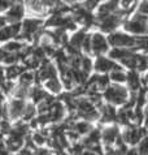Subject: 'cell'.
I'll return each instance as SVG.
<instances>
[{
    "label": "cell",
    "mask_w": 148,
    "mask_h": 155,
    "mask_svg": "<svg viewBox=\"0 0 148 155\" xmlns=\"http://www.w3.org/2000/svg\"><path fill=\"white\" fill-rule=\"evenodd\" d=\"M25 3L33 12L40 13V12H43V9H44V4H43L42 0H25Z\"/></svg>",
    "instance_id": "25"
},
{
    "label": "cell",
    "mask_w": 148,
    "mask_h": 155,
    "mask_svg": "<svg viewBox=\"0 0 148 155\" xmlns=\"http://www.w3.org/2000/svg\"><path fill=\"white\" fill-rule=\"evenodd\" d=\"M85 38H86L85 31H78L77 34H74L73 38L70 39V45L74 47V48L79 50L81 46H82V43H83V41H85Z\"/></svg>",
    "instance_id": "24"
},
{
    "label": "cell",
    "mask_w": 148,
    "mask_h": 155,
    "mask_svg": "<svg viewBox=\"0 0 148 155\" xmlns=\"http://www.w3.org/2000/svg\"><path fill=\"white\" fill-rule=\"evenodd\" d=\"M133 2H134V0H120V3H121V5H122L124 9H127V8L131 7Z\"/></svg>",
    "instance_id": "38"
},
{
    "label": "cell",
    "mask_w": 148,
    "mask_h": 155,
    "mask_svg": "<svg viewBox=\"0 0 148 155\" xmlns=\"http://www.w3.org/2000/svg\"><path fill=\"white\" fill-rule=\"evenodd\" d=\"M100 114H101V121L103 123H109L113 120L117 119V111L113 106L107 104V106H101L100 108Z\"/></svg>",
    "instance_id": "15"
},
{
    "label": "cell",
    "mask_w": 148,
    "mask_h": 155,
    "mask_svg": "<svg viewBox=\"0 0 148 155\" xmlns=\"http://www.w3.org/2000/svg\"><path fill=\"white\" fill-rule=\"evenodd\" d=\"M91 48L96 55H101L108 50L107 41L101 34H94L91 38Z\"/></svg>",
    "instance_id": "10"
},
{
    "label": "cell",
    "mask_w": 148,
    "mask_h": 155,
    "mask_svg": "<svg viewBox=\"0 0 148 155\" xmlns=\"http://www.w3.org/2000/svg\"><path fill=\"white\" fill-rule=\"evenodd\" d=\"M111 78L113 81H116V82H124V81H126V74L121 71H113L111 74Z\"/></svg>",
    "instance_id": "31"
},
{
    "label": "cell",
    "mask_w": 148,
    "mask_h": 155,
    "mask_svg": "<svg viewBox=\"0 0 148 155\" xmlns=\"http://www.w3.org/2000/svg\"><path fill=\"white\" fill-rule=\"evenodd\" d=\"M138 153L139 155H148V136L143 137V140L139 142Z\"/></svg>",
    "instance_id": "28"
},
{
    "label": "cell",
    "mask_w": 148,
    "mask_h": 155,
    "mask_svg": "<svg viewBox=\"0 0 148 155\" xmlns=\"http://www.w3.org/2000/svg\"><path fill=\"white\" fill-rule=\"evenodd\" d=\"M35 155H55V153L50 149H46V147H37V150L34 151Z\"/></svg>",
    "instance_id": "34"
},
{
    "label": "cell",
    "mask_w": 148,
    "mask_h": 155,
    "mask_svg": "<svg viewBox=\"0 0 148 155\" xmlns=\"http://www.w3.org/2000/svg\"><path fill=\"white\" fill-rule=\"evenodd\" d=\"M20 29H21V25L17 24V22L11 25V26L2 28L0 29V42L8 41L12 37H17L18 35V33H20Z\"/></svg>",
    "instance_id": "13"
},
{
    "label": "cell",
    "mask_w": 148,
    "mask_h": 155,
    "mask_svg": "<svg viewBox=\"0 0 148 155\" xmlns=\"http://www.w3.org/2000/svg\"><path fill=\"white\" fill-rule=\"evenodd\" d=\"M98 21H99V26L101 28V30H104V31H112L122 21V16H121V13L109 15V16L103 17V18H98Z\"/></svg>",
    "instance_id": "8"
},
{
    "label": "cell",
    "mask_w": 148,
    "mask_h": 155,
    "mask_svg": "<svg viewBox=\"0 0 148 155\" xmlns=\"http://www.w3.org/2000/svg\"><path fill=\"white\" fill-rule=\"evenodd\" d=\"M34 80H35V76H34V73H31V72H24L22 74H21V84L22 85L29 86Z\"/></svg>",
    "instance_id": "29"
},
{
    "label": "cell",
    "mask_w": 148,
    "mask_h": 155,
    "mask_svg": "<svg viewBox=\"0 0 148 155\" xmlns=\"http://www.w3.org/2000/svg\"><path fill=\"white\" fill-rule=\"evenodd\" d=\"M120 137H121V133L117 127H108L101 130V141L104 142L105 147H112Z\"/></svg>",
    "instance_id": "7"
},
{
    "label": "cell",
    "mask_w": 148,
    "mask_h": 155,
    "mask_svg": "<svg viewBox=\"0 0 148 155\" xmlns=\"http://www.w3.org/2000/svg\"><path fill=\"white\" fill-rule=\"evenodd\" d=\"M129 54H130V51L125 50V48H114V50H112V51H111V56H112V59H120V60L125 59Z\"/></svg>",
    "instance_id": "27"
},
{
    "label": "cell",
    "mask_w": 148,
    "mask_h": 155,
    "mask_svg": "<svg viewBox=\"0 0 148 155\" xmlns=\"http://www.w3.org/2000/svg\"><path fill=\"white\" fill-rule=\"evenodd\" d=\"M144 115H146V117H147V120H148V107L146 108V112H144Z\"/></svg>",
    "instance_id": "42"
},
{
    "label": "cell",
    "mask_w": 148,
    "mask_h": 155,
    "mask_svg": "<svg viewBox=\"0 0 148 155\" xmlns=\"http://www.w3.org/2000/svg\"><path fill=\"white\" fill-rule=\"evenodd\" d=\"M147 68H148V58L142 56V55H139V56H138L137 69H138V71H146Z\"/></svg>",
    "instance_id": "30"
},
{
    "label": "cell",
    "mask_w": 148,
    "mask_h": 155,
    "mask_svg": "<svg viewBox=\"0 0 148 155\" xmlns=\"http://www.w3.org/2000/svg\"><path fill=\"white\" fill-rule=\"evenodd\" d=\"M146 81H147V82H148V74H147V77H146Z\"/></svg>",
    "instance_id": "44"
},
{
    "label": "cell",
    "mask_w": 148,
    "mask_h": 155,
    "mask_svg": "<svg viewBox=\"0 0 148 155\" xmlns=\"http://www.w3.org/2000/svg\"><path fill=\"white\" fill-rule=\"evenodd\" d=\"M139 12L143 15H148V0L140 3V5H139Z\"/></svg>",
    "instance_id": "36"
},
{
    "label": "cell",
    "mask_w": 148,
    "mask_h": 155,
    "mask_svg": "<svg viewBox=\"0 0 148 155\" xmlns=\"http://www.w3.org/2000/svg\"><path fill=\"white\" fill-rule=\"evenodd\" d=\"M64 2H66V3H73L74 0H64Z\"/></svg>",
    "instance_id": "43"
},
{
    "label": "cell",
    "mask_w": 148,
    "mask_h": 155,
    "mask_svg": "<svg viewBox=\"0 0 148 155\" xmlns=\"http://www.w3.org/2000/svg\"><path fill=\"white\" fill-rule=\"evenodd\" d=\"M48 115L51 117V123H60L63 121V119L65 117V107L60 101H56L51 106V108L48 111Z\"/></svg>",
    "instance_id": "9"
},
{
    "label": "cell",
    "mask_w": 148,
    "mask_h": 155,
    "mask_svg": "<svg viewBox=\"0 0 148 155\" xmlns=\"http://www.w3.org/2000/svg\"><path fill=\"white\" fill-rule=\"evenodd\" d=\"M3 101H4V95H3V93L0 91V103H3Z\"/></svg>",
    "instance_id": "41"
},
{
    "label": "cell",
    "mask_w": 148,
    "mask_h": 155,
    "mask_svg": "<svg viewBox=\"0 0 148 155\" xmlns=\"http://www.w3.org/2000/svg\"><path fill=\"white\" fill-rule=\"evenodd\" d=\"M82 46H83V50L86 51V52H90V51H91V37L87 35L85 38L83 43H82Z\"/></svg>",
    "instance_id": "35"
},
{
    "label": "cell",
    "mask_w": 148,
    "mask_h": 155,
    "mask_svg": "<svg viewBox=\"0 0 148 155\" xmlns=\"http://www.w3.org/2000/svg\"><path fill=\"white\" fill-rule=\"evenodd\" d=\"M9 4H11L9 0H0V11L7 9V8L9 7Z\"/></svg>",
    "instance_id": "39"
},
{
    "label": "cell",
    "mask_w": 148,
    "mask_h": 155,
    "mask_svg": "<svg viewBox=\"0 0 148 155\" xmlns=\"http://www.w3.org/2000/svg\"><path fill=\"white\" fill-rule=\"evenodd\" d=\"M146 132L143 130L142 128H131L130 127L129 129H126V130L122 133V140L127 145H139V142L143 140V137H146Z\"/></svg>",
    "instance_id": "6"
},
{
    "label": "cell",
    "mask_w": 148,
    "mask_h": 155,
    "mask_svg": "<svg viewBox=\"0 0 148 155\" xmlns=\"http://www.w3.org/2000/svg\"><path fill=\"white\" fill-rule=\"evenodd\" d=\"M117 7H118V0H109V2L101 4L99 8L98 18H103V17H105V16L112 15L113 12H116Z\"/></svg>",
    "instance_id": "14"
},
{
    "label": "cell",
    "mask_w": 148,
    "mask_h": 155,
    "mask_svg": "<svg viewBox=\"0 0 148 155\" xmlns=\"http://www.w3.org/2000/svg\"><path fill=\"white\" fill-rule=\"evenodd\" d=\"M17 60H20V56L18 54H8V56L4 59V63L5 64H11V65H13Z\"/></svg>",
    "instance_id": "33"
},
{
    "label": "cell",
    "mask_w": 148,
    "mask_h": 155,
    "mask_svg": "<svg viewBox=\"0 0 148 155\" xmlns=\"http://www.w3.org/2000/svg\"><path fill=\"white\" fill-rule=\"evenodd\" d=\"M8 56V52L4 48H0V61H4V59Z\"/></svg>",
    "instance_id": "40"
},
{
    "label": "cell",
    "mask_w": 148,
    "mask_h": 155,
    "mask_svg": "<svg viewBox=\"0 0 148 155\" xmlns=\"http://www.w3.org/2000/svg\"><path fill=\"white\" fill-rule=\"evenodd\" d=\"M104 97L112 104H125L129 101L127 90L120 85H112L105 89Z\"/></svg>",
    "instance_id": "2"
},
{
    "label": "cell",
    "mask_w": 148,
    "mask_h": 155,
    "mask_svg": "<svg viewBox=\"0 0 148 155\" xmlns=\"http://www.w3.org/2000/svg\"><path fill=\"white\" fill-rule=\"evenodd\" d=\"M22 16H24V7L21 4H14L7 13V18L12 21V22H17L18 20L22 18Z\"/></svg>",
    "instance_id": "18"
},
{
    "label": "cell",
    "mask_w": 148,
    "mask_h": 155,
    "mask_svg": "<svg viewBox=\"0 0 148 155\" xmlns=\"http://www.w3.org/2000/svg\"><path fill=\"white\" fill-rule=\"evenodd\" d=\"M14 155H35V154H34V150H30L27 147H24V149H21L18 153H16Z\"/></svg>",
    "instance_id": "37"
},
{
    "label": "cell",
    "mask_w": 148,
    "mask_h": 155,
    "mask_svg": "<svg viewBox=\"0 0 148 155\" xmlns=\"http://www.w3.org/2000/svg\"><path fill=\"white\" fill-rule=\"evenodd\" d=\"M24 72H26V67H18V65H11V67H8V69H7V77L9 80L12 78H16L17 76H20V74H22Z\"/></svg>",
    "instance_id": "22"
},
{
    "label": "cell",
    "mask_w": 148,
    "mask_h": 155,
    "mask_svg": "<svg viewBox=\"0 0 148 155\" xmlns=\"http://www.w3.org/2000/svg\"><path fill=\"white\" fill-rule=\"evenodd\" d=\"M108 41L112 46H116L117 48L118 47H129V48H137L138 47V38H133V37H129L126 34L122 33H113L109 35Z\"/></svg>",
    "instance_id": "3"
},
{
    "label": "cell",
    "mask_w": 148,
    "mask_h": 155,
    "mask_svg": "<svg viewBox=\"0 0 148 155\" xmlns=\"http://www.w3.org/2000/svg\"><path fill=\"white\" fill-rule=\"evenodd\" d=\"M37 111H38V108L33 104V103H29V104H26L25 111H24V115H22V121L24 123H29V121H31L33 119H35Z\"/></svg>",
    "instance_id": "20"
},
{
    "label": "cell",
    "mask_w": 148,
    "mask_h": 155,
    "mask_svg": "<svg viewBox=\"0 0 148 155\" xmlns=\"http://www.w3.org/2000/svg\"><path fill=\"white\" fill-rule=\"evenodd\" d=\"M13 2H20V0H13Z\"/></svg>",
    "instance_id": "45"
},
{
    "label": "cell",
    "mask_w": 148,
    "mask_h": 155,
    "mask_svg": "<svg viewBox=\"0 0 148 155\" xmlns=\"http://www.w3.org/2000/svg\"><path fill=\"white\" fill-rule=\"evenodd\" d=\"M40 25H42V21L39 20H34V18L26 20L24 22V33L33 35V34L38 33V30L40 29Z\"/></svg>",
    "instance_id": "19"
},
{
    "label": "cell",
    "mask_w": 148,
    "mask_h": 155,
    "mask_svg": "<svg viewBox=\"0 0 148 155\" xmlns=\"http://www.w3.org/2000/svg\"><path fill=\"white\" fill-rule=\"evenodd\" d=\"M126 81L129 82V86L130 89L133 90L134 93L137 91V90L140 87V80H139V77L135 72H130L127 76H126Z\"/></svg>",
    "instance_id": "21"
},
{
    "label": "cell",
    "mask_w": 148,
    "mask_h": 155,
    "mask_svg": "<svg viewBox=\"0 0 148 155\" xmlns=\"http://www.w3.org/2000/svg\"><path fill=\"white\" fill-rule=\"evenodd\" d=\"M125 29L133 34H148V24L147 17L142 15H137L131 21L125 22Z\"/></svg>",
    "instance_id": "4"
},
{
    "label": "cell",
    "mask_w": 148,
    "mask_h": 155,
    "mask_svg": "<svg viewBox=\"0 0 148 155\" xmlns=\"http://www.w3.org/2000/svg\"><path fill=\"white\" fill-rule=\"evenodd\" d=\"M25 107H26V103H25L24 99H18V98L12 99L11 103H9V104H8V107H7L8 119H11V120L22 119Z\"/></svg>",
    "instance_id": "5"
},
{
    "label": "cell",
    "mask_w": 148,
    "mask_h": 155,
    "mask_svg": "<svg viewBox=\"0 0 148 155\" xmlns=\"http://www.w3.org/2000/svg\"><path fill=\"white\" fill-rule=\"evenodd\" d=\"M3 48L5 50L8 54H18L20 51L24 48V46L21 42H9V43H7Z\"/></svg>",
    "instance_id": "26"
},
{
    "label": "cell",
    "mask_w": 148,
    "mask_h": 155,
    "mask_svg": "<svg viewBox=\"0 0 148 155\" xmlns=\"http://www.w3.org/2000/svg\"><path fill=\"white\" fill-rule=\"evenodd\" d=\"M81 67H82V71H83L86 74H88V72L91 71L92 68V64H91V60L88 58H82V61H81Z\"/></svg>",
    "instance_id": "32"
},
{
    "label": "cell",
    "mask_w": 148,
    "mask_h": 155,
    "mask_svg": "<svg viewBox=\"0 0 148 155\" xmlns=\"http://www.w3.org/2000/svg\"><path fill=\"white\" fill-rule=\"evenodd\" d=\"M38 81H48L51 78H56V69L55 67L52 65L50 63H44L43 64V67L40 68V71L38 73Z\"/></svg>",
    "instance_id": "12"
},
{
    "label": "cell",
    "mask_w": 148,
    "mask_h": 155,
    "mask_svg": "<svg viewBox=\"0 0 148 155\" xmlns=\"http://www.w3.org/2000/svg\"><path fill=\"white\" fill-rule=\"evenodd\" d=\"M95 69L98 72H108V71H121L120 67L114 64L111 60H108L103 56H99L96 60V64H95Z\"/></svg>",
    "instance_id": "11"
},
{
    "label": "cell",
    "mask_w": 148,
    "mask_h": 155,
    "mask_svg": "<svg viewBox=\"0 0 148 155\" xmlns=\"http://www.w3.org/2000/svg\"><path fill=\"white\" fill-rule=\"evenodd\" d=\"M29 97L33 99V102H34V103L39 104V103L43 102L47 97H48V94L46 93V90H43L42 87H39V86H34V87L30 89Z\"/></svg>",
    "instance_id": "17"
},
{
    "label": "cell",
    "mask_w": 148,
    "mask_h": 155,
    "mask_svg": "<svg viewBox=\"0 0 148 155\" xmlns=\"http://www.w3.org/2000/svg\"><path fill=\"white\" fill-rule=\"evenodd\" d=\"M46 89L53 94H59L61 91V84L59 82L57 78H51L48 81H46Z\"/></svg>",
    "instance_id": "23"
},
{
    "label": "cell",
    "mask_w": 148,
    "mask_h": 155,
    "mask_svg": "<svg viewBox=\"0 0 148 155\" xmlns=\"http://www.w3.org/2000/svg\"><path fill=\"white\" fill-rule=\"evenodd\" d=\"M147 124H148V120H147Z\"/></svg>",
    "instance_id": "46"
},
{
    "label": "cell",
    "mask_w": 148,
    "mask_h": 155,
    "mask_svg": "<svg viewBox=\"0 0 148 155\" xmlns=\"http://www.w3.org/2000/svg\"><path fill=\"white\" fill-rule=\"evenodd\" d=\"M76 112L82 119H86V121L99 119L100 112L95 108V104L87 98H77Z\"/></svg>",
    "instance_id": "1"
},
{
    "label": "cell",
    "mask_w": 148,
    "mask_h": 155,
    "mask_svg": "<svg viewBox=\"0 0 148 155\" xmlns=\"http://www.w3.org/2000/svg\"><path fill=\"white\" fill-rule=\"evenodd\" d=\"M72 129L77 133L78 136H85V134H88L94 128L88 121L82 120V121H74L73 125H72ZM69 130H70V129H69Z\"/></svg>",
    "instance_id": "16"
}]
</instances>
